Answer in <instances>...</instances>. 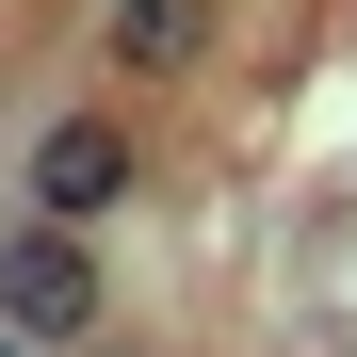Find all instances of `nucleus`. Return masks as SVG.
<instances>
[{"label":"nucleus","instance_id":"nucleus-3","mask_svg":"<svg viewBox=\"0 0 357 357\" xmlns=\"http://www.w3.org/2000/svg\"><path fill=\"white\" fill-rule=\"evenodd\" d=\"M98 49H114V82H195L211 66V0H98Z\"/></svg>","mask_w":357,"mask_h":357},{"label":"nucleus","instance_id":"nucleus-2","mask_svg":"<svg viewBox=\"0 0 357 357\" xmlns=\"http://www.w3.org/2000/svg\"><path fill=\"white\" fill-rule=\"evenodd\" d=\"M146 195V130H130V114H49V130H33V211L49 227H114V211H130Z\"/></svg>","mask_w":357,"mask_h":357},{"label":"nucleus","instance_id":"nucleus-1","mask_svg":"<svg viewBox=\"0 0 357 357\" xmlns=\"http://www.w3.org/2000/svg\"><path fill=\"white\" fill-rule=\"evenodd\" d=\"M114 325V276H98V227H49V211H17L0 227V341H98Z\"/></svg>","mask_w":357,"mask_h":357}]
</instances>
